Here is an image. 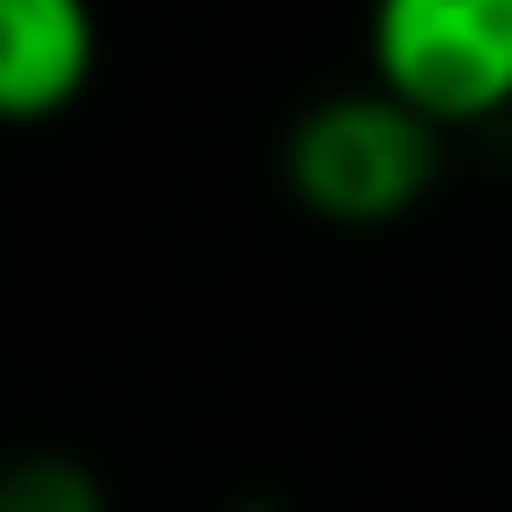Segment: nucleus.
Returning <instances> with one entry per match:
<instances>
[{"mask_svg":"<svg viewBox=\"0 0 512 512\" xmlns=\"http://www.w3.org/2000/svg\"><path fill=\"white\" fill-rule=\"evenodd\" d=\"M281 176L309 218L344 225V232H379V225H400L435 190L442 127L379 85L337 92V99H316L288 127Z\"/></svg>","mask_w":512,"mask_h":512,"instance_id":"f257e3e1","label":"nucleus"},{"mask_svg":"<svg viewBox=\"0 0 512 512\" xmlns=\"http://www.w3.org/2000/svg\"><path fill=\"white\" fill-rule=\"evenodd\" d=\"M365 50L372 85L442 134L512 106V0H372Z\"/></svg>","mask_w":512,"mask_h":512,"instance_id":"f03ea898","label":"nucleus"},{"mask_svg":"<svg viewBox=\"0 0 512 512\" xmlns=\"http://www.w3.org/2000/svg\"><path fill=\"white\" fill-rule=\"evenodd\" d=\"M99 64L92 0H0V113L15 127L78 106Z\"/></svg>","mask_w":512,"mask_h":512,"instance_id":"7ed1b4c3","label":"nucleus"},{"mask_svg":"<svg viewBox=\"0 0 512 512\" xmlns=\"http://www.w3.org/2000/svg\"><path fill=\"white\" fill-rule=\"evenodd\" d=\"M0 512H106V491L71 456H22L0 477Z\"/></svg>","mask_w":512,"mask_h":512,"instance_id":"20e7f679","label":"nucleus"}]
</instances>
